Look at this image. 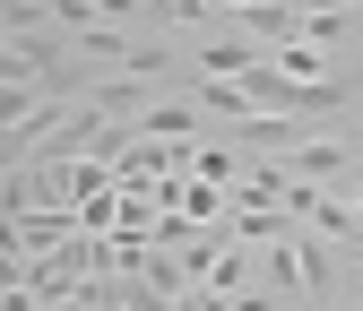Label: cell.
I'll use <instances>...</instances> for the list:
<instances>
[{
	"label": "cell",
	"instance_id": "5b68a950",
	"mask_svg": "<svg viewBox=\"0 0 363 311\" xmlns=\"http://www.w3.org/2000/svg\"><path fill=\"white\" fill-rule=\"evenodd\" d=\"M294 9H311V18H337V9H363V0H294Z\"/></svg>",
	"mask_w": 363,
	"mask_h": 311
},
{
	"label": "cell",
	"instance_id": "7a4b0ae2",
	"mask_svg": "<svg viewBox=\"0 0 363 311\" xmlns=\"http://www.w3.org/2000/svg\"><path fill=\"white\" fill-rule=\"evenodd\" d=\"M268 61H277V78H294V86H329V52L320 43H277Z\"/></svg>",
	"mask_w": 363,
	"mask_h": 311
},
{
	"label": "cell",
	"instance_id": "3957f363",
	"mask_svg": "<svg viewBox=\"0 0 363 311\" xmlns=\"http://www.w3.org/2000/svg\"><path fill=\"white\" fill-rule=\"evenodd\" d=\"M234 139H242V147H277V156H286V147H303V121H268V113H251V121H234Z\"/></svg>",
	"mask_w": 363,
	"mask_h": 311
},
{
	"label": "cell",
	"instance_id": "277c9868",
	"mask_svg": "<svg viewBox=\"0 0 363 311\" xmlns=\"http://www.w3.org/2000/svg\"><path fill=\"white\" fill-rule=\"evenodd\" d=\"M139 130H156V139H191L199 113H191V104H147V113H139Z\"/></svg>",
	"mask_w": 363,
	"mask_h": 311
},
{
	"label": "cell",
	"instance_id": "6da1fadb",
	"mask_svg": "<svg viewBox=\"0 0 363 311\" xmlns=\"http://www.w3.org/2000/svg\"><path fill=\"white\" fill-rule=\"evenodd\" d=\"M268 52L259 43H242V35H225V43H208V61H199V78H251Z\"/></svg>",
	"mask_w": 363,
	"mask_h": 311
},
{
	"label": "cell",
	"instance_id": "8992f818",
	"mask_svg": "<svg viewBox=\"0 0 363 311\" xmlns=\"http://www.w3.org/2000/svg\"><path fill=\"white\" fill-rule=\"evenodd\" d=\"M354 311H363V285H354Z\"/></svg>",
	"mask_w": 363,
	"mask_h": 311
}]
</instances>
